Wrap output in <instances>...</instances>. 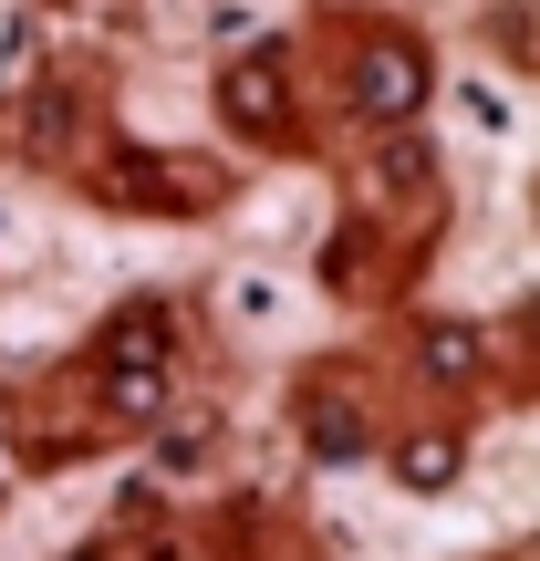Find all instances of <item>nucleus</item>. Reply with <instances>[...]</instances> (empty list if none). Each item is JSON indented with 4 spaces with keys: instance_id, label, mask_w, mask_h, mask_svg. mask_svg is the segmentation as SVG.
Returning <instances> with one entry per match:
<instances>
[{
    "instance_id": "nucleus-1",
    "label": "nucleus",
    "mask_w": 540,
    "mask_h": 561,
    "mask_svg": "<svg viewBox=\"0 0 540 561\" xmlns=\"http://www.w3.org/2000/svg\"><path fill=\"white\" fill-rule=\"evenodd\" d=\"M219 125L229 136H291V53L280 42H250L219 62Z\"/></svg>"
},
{
    "instance_id": "nucleus-2",
    "label": "nucleus",
    "mask_w": 540,
    "mask_h": 561,
    "mask_svg": "<svg viewBox=\"0 0 540 561\" xmlns=\"http://www.w3.org/2000/svg\"><path fill=\"white\" fill-rule=\"evenodd\" d=\"M426 94H437V62H426L416 42H364V62H354V104H364L375 125L416 115Z\"/></svg>"
},
{
    "instance_id": "nucleus-3",
    "label": "nucleus",
    "mask_w": 540,
    "mask_h": 561,
    "mask_svg": "<svg viewBox=\"0 0 540 561\" xmlns=\"http://www.w3.org/2000/svg\"><path fill=\"white\" fill-rule=\"evenodd\" d=\"M166 343H177L166 301H125V312L104 322V375H136V364H166Z\"/></svg>"
},
{
    "instance_id": "nucleus-4",
    "label": "nucleus",
    "mask_w": 540,
    "mask_h": 561,
    "mask_svg": "<svg viewBox=\"0 0 540 561\" xmlns=\"http://www.w3.org/2000/svg\"><path fill=\"white\" fill-rule=\"evenodd\" d=\"M301 437H312L322 458H354V447H364V405L354 396H312V405H301Z\"/></svg>"
},
{
    "instance_id": "nucleus-5",
    "label": "nucleus",
    "mask_w": 540,
    "mask_h": 561,
    "mask_svg": "<svg viewBox=\"0 0 540 561\" xmlns=\"http://www.w3.org/2000/svg\"><path fill=\"white\" fill-rule=\"evenodd\" d=\"M395 479L405 489H447V479H458V437H405L395 447Z\"/></svg>"
},
{
    "instance_id": "nucleus-6",
    "label": "nucleus",
    "mask_w": 540,
    "mask_h": 561,
    "mask_svg": "<svg viewBox=\"0 0 540 561\" xmlns=\"http://www.w3.org/2000/svg\"><path fill=\"white\" fill-rule=\"evenodd\" d=\"M426 364H437V375H468V364H479V333H468V322H437V333H426Z\"/></svg>"
},
{
    "instance_id": "nucleus-7",
    "label": "nucleus",
    "mask_w": 540,
    "mask_h": 561,
    "mask_svg": "<svg viewBox=\"0 0 540 561\" xmlns=\"http://www.w3.org/2000/svg\"><path fill=\"white\" fill-rule=\"evenodd\" d=\"M73 561H104V551H73Z\"/></svg>"
}]
</instances>
